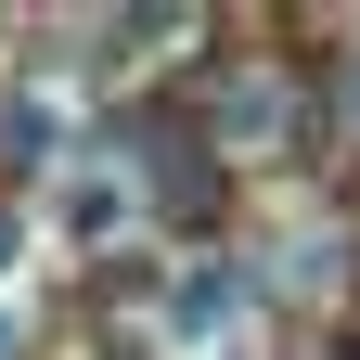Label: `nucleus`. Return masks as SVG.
Instances as JSON below:
<instances>
[{"mask_svg":"<svg viewBox=\"0 0 360 360\" xmlns=\"http://www.w3.org/2000/svg\"><path fill=\"white\" fill-rule=\"evenodd\" d=\"M52 219H65L77 245H103L116 219H129V193H116V180H65V193H52Z\"/></svg>","mask_w":360,"mask_h":360,"instance_id":"1","label":"nucleus"},{"mask_svg":"<svg viewBox=\"0 0 360 360\" xmlns=\"http://www.w3.org/2000/svg\"><path fill=\"white\" fill-rule=\"evenodd\" d=\"M219 322H232V283H219V270L167 283V335H219Z\"/></svg>","mask_w":360,"mask_h":360,"instance_id":"2","label":"nucleus"},{"mask_svg":"<svg viewBox=\"0 0 360 360\" xmlns=\"http://www.w3.org/2000/svg\"><path fill=\"white\" fill-rule=\"evenodd\" d=\"M13 335H26V322H13V296H0V360H13Z\"/></svg>","mask_w":360,"mask_h":360,"instance_id":"3","label":"nucleus"}]
</instances>
